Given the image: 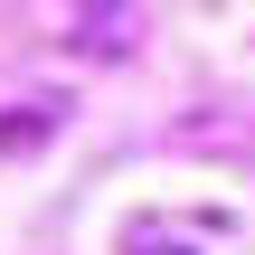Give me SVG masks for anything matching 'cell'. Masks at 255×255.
Returning <instances> with one entry per match:
<instances>
[{"instance_id": "cell-2", "label": "cell", "mask_w": 255, "mask_h": 255, "mask_svg": "<svg viewBox=\"0 0 255 255\" xmlns=\"http://www.w3.org/2000/svg\"><path fill=\"white\" fill-rule=\"evenodd\" d=\"M132 9H76L66 19V47H85V57H132Z\"/></svg>"}, {"instance_id": "cell-1", "label": "cell", "mask_w": 255, "mask_h": 255, "mask_svg": "<svg viewBox=\"0 0 255 255\" xmlns=\"http://www.w3.org/2000/svg\"><path fill=\"white\" fill-rule=\"evenodd\" d=\"M66 132V95H19V104H0V151L19 161V151H47Z\"/></svg>"}]
</instances>
